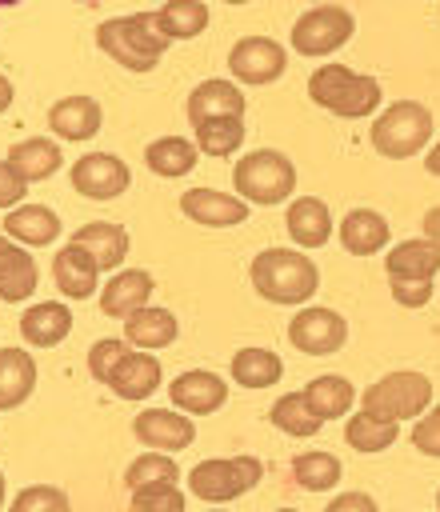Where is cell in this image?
Wrapping results in <instances>:
<instances>
[{"instance_id":"6da1fadb","label":"cell","mask_w":440,"mask_h":512,"mask_svg":"<svg viewBox=\"0 0 440 512\" xmlns=\"http://www.w3.org/2000/svg\"><path fill=\"white\" fill-rule=\"evenodd\" d=\"M252 288L268 300V304H308L312 292L320 288V272L312 264V256H304L300 248H264L252 256Z\"/></svg>"},{"instance_id":"7a4b0ae2","label":"cell","mask_w":440,"mask_h":512,"mask_svg":"<svg viewBox=\"0 0 440 512\" xmlns=\"http://www.w3.org/2000/svg\"><path fill=\"white\" fill-rule=\"evenodd\" d=\"M96 44L104 56H112L128 72H152L172 40L156 28V12H132V16L104 20L96 28Z\"/></svg>"},{"instance_id":"3957f363","label":"cell","mask_w":440,"mask_h":512,"mask_svg":"<svg viewBox=\"0 0 440 512\" xmlns=\"http://www.w3.org/2000/svg\"><path fill=\"white\" fill-rule=\"evenodd\" d=\"M308 96L312 104H320L340 120H364L380 108V80L360 76L348 64H320L308 76Z\"/></svg>"},{"instance_id":"277c9868","label":"cell","mask_w":440,"mask_h":512,"mask_svg":"<svg viewBox=\"0 0 440 512\" xmlns=\"http://www.w3.org/2000/svg\"><path fill=\"white\" fill-rule=\"evenodd\" d=\"M232 188L240 192V200L248 204H264V208H276L292 196L296 188V164L276 152V148H256V152H244L232 168Z\"/></svg>"},{"instance_id":"5b68a950","label":"cell","mask_w":440,"mask_h":512,"mask_svg":"<svg viewBox=\"0 0 440 512\" xmlns=\"http://www.w3.org/2000/svg\"><path fill=\"white\" fill-rule=\"evenodd\" d=\"M368 140L380 156L388 160H408L416 152H424V144L432 140V112L420 104V100H396L388 104L372 128H368Z\"/></svg>"},{"instance_id":"8992f818","label":"cell","mask_w":440,"mask_h":512,"mask_svg":"<svg viewBox=\"0 0 440 512\" xmlns=\"http://www.w3.org/2000/svg\"><path fill=\"white\" fill-rule=\"evenodd\" d=\"M360 404L388 420H420L432 404V380L424 372H388L364 388Z\"/></svg>"},{"instance_id":"52a82bcc","label":"cell","mask_w":440,"mask_h":512,"mask_svg":"<svg viewBox=\"0 0 440 512\" xmlns=\"http://www.w3.org/2000/svg\"><path fill=\"white\" fill-rule=\"evenodd\" d=\"M260 476H264V464L256 456H212L188 472V488L208 504H228L248 488H256Z\"/></svg>"},{"instance_id":"ba28073f","label":"cell","mask_w":440,"mask_h":512,"mask_svg":"<svg viewBox=\"0 0 440 512\" xmlns=\"http://www.w3.org/2000/svg\"><path fill=\"white\" fill-rule=\"evenodd\" d=\"M352 32H356V20H352L348 8H340V4H316V8H308V12L296 16L288 40H292V48L300 56H332L336 48H344L352 40Z\"/></svg>"},{"instance_id":"9c48e42d","label":"cell","mask_w":440,"mask_h":512,"mask_svg":"<svg viewBox=\"0 0 440 512\" xmlns=\"http://www.w3.org/2000/svg\"><path fill=\"white\" fill-rule=\"evenodd\" d=\"M288 340L304 356H332L348 340V320L324 304H308L288 320Z\"/></svg>"},{"instance_id":"30bf717a","label":"cell","mask_w":440,"mask_h":512,"mask_svg":"<svg viewBox=\"0 0 440 512\" xmlns=\"http://www.w3.org/2000/svg\"><path fill=\"white\" fill-rule=\"evenodd\" d=\"M288 68V52L284 44H276L272 36H240L228 52V72L232 80L248 84V88H260V84H272L280 80Z\"/></svg>"},{"instance_id":"8fae6325","label":"cell","mask_w":440,"mask_h":512,"mask_svg":"<svg viewBox=\"0 0 440 512\" xmlns=\"http://www.w3.org/2000/svg\"><path fill=\"white\" fill-rule=\"evenodd\" d=\"M132 432L144 448L152 452H184L192 440H196V424L188 412H172V408H144L132 416Z\"/></svg>"},{"instance_id":"7c38bea8","label":"cell","mask_w":440,"mask_h":512,"mask_svg":"<svg viewBox=\"0 0 440 512\" xmlns=\"http://www.w3.org/2000/svg\"><path fill=\"white\" fill-rule=\"evenodd\" d=\"M128 184H132V172L112 152H88L72 164V188L88 200H116L120 192H128Z\"/></svg>"},{"instance_id":"4fadbf2b","label":"cell","mask_w":440,"mask_h":512,"mask_svg":"<svg viewBox=\"0 0 440 512\" xmlns=\"http://www.w3.org/2000/svg\"><path fill=\"white\" fill-rule=\"evenodd\" d=\"M180 212L204 228H232L248 220V200L232 192H216V188H188L180 196Z\"/></svg>"},{"instance_id":"5bb4252c","label":"cell","mask_w":440,"mask_h":512,"mask_svg":"<svg viewBox=\"0 0 440 512\" xmlns=\"http://www.w3.org/2000/svg\"><path fill=\"white\" fill-rule=\"evenodd\" d=\"M168 396L188 416H208L228 400V384L208 368H188L168 384Z\"/></svg>"},{"instance_id":"9a60e30c","label":"cell","mask_w":440,"mask_h":512,"mask_svg":"<svg viewBox=\"0 0 440 512\" xmlns=\"http://www.w3.org/2000/svg\"><path fill=\"white\" fill-rule=\"evenodd\" d=\"M248 96L236 80H200L188 92V124H204V120H220V116H244Z\"/></svg>"},{"instance_id":"2e32d148","label":"cell","mask_w":440,"mask_h":512,"mask_svg":"<svg viewBox=\"0 0 440 512\" xmlns=\"http://www.w3.org/2000/svg\"><path fill=\"white\" fill-rule=\"evenodd\" d=\"M52 280L68 300H88L100 292V264L80 248V244H64L52 256Z\"/></svg>"},{"instance_id":"e0dca14e","label":"cell","mask_w":440,"mask_h":512,"mask_svg":"<svg viewBox=\"0 0 440 512\" xmlns=\"http://www.w3.org/2000/svg\"><path fill=\"white\" fill-rule=\"evenodd\" d=\"M152 272L144 268H120L112 272V280L100 288V312L104 316H116V320H128L132 312L148 308L152 300Z\"/></svg>"},{"instance_id":"ac0fdd59","label":"cell","mask_w":440,"mask_h":512,"mask_svg":"<svg viewBox=\"0 0 440 512\" xmlns=\"http://www.w3.org/2000/svg\"><path fill=\"white\" fill-rule=\"evenodd\" d=\"M284 228H288L292 244L300 252H308V248H320L332 240V212L320 196H296L284 212Z\"/></svg>"},{"instance_id":"d6986e66","label":"cell","mask_w":440,"mask_h":512,"mask_svg":"<svg viewBox=\"0 0 440 512\" xmlns=\"http://www.w3.org/2000/svg\"><path fill=\"white\" fill-rule=\"evenodd\" d=\"M72 244H80L96 264L100 272H120L124 256H128V232L112 220H92V224H80L72 232Z\"/></svg>"},{"instance_id":"ffe728a7","label":"cell","mask_w":440,"mask_h":512,"mask_svg":"<svg viewBox=\"0 0 440 512\" xmlns=\"http://www.w3.org/2000/svg\"><path fill=\"white\" fill-rule=\"evenodd\" d=\"M48 128L60 140H92L100 132V104L92 96H64L48 108Z\"/></svg>"},{"instance_id":"44dd1931","label":"cell","mask_w":440,"mask_h":512,"mask_svg":"<svg viewBox=\"0 0 440 512\" xmlns=\"http://www.w3.org/2000/svg\"><path fill=\"white\" fill-rule=\"evenodd\" d=\"M4 236H12L24 248H48L60 236V216L44 204H16L4 216Z\"/></svg>"},{"instance_id":"7402d4cb","label":"cell","mask_w":440,"mask_h":512,"mask_svg":"<svg viewBox=\"0 0 440 512\" xmlns=\"http://www.w3.org/2000/svg\"><path fill=\"white\" fill-rule=\"evenodd\" d=\"M160 380H164V368H160V360L152 356V352H128L124 360H120V368L112 372V380H108V388L120 396V400H148L156 388H160Z\"/></svg>"},{"instance_id":"603a6c76","label":"cell","mask_w":440,"mask_h":512,"mask_svg":"<svg viewBox=\"0 0 440 512\" xmlns=\"http://www.w3.org/2000/svg\"><path fill=\"white\" fill-rule=\"evenodd\" d=\"M176 336H180V320L168 308H156V304H148V308H140L124 320V340L140 352L168 348V344H176Z\"/></svg>"},{"instance_id":"cb8c5ba5","label":"cell","mask_w":440,"mask_h":512,"mask_svg":"<svg viewBox=\"0 0 440 512\" xmlns=\"http://www.w3.org/2000/svg\"><path fill=\"white\" fill-rule=\"evenodd\" d=\"M388 280H436L440 272V248L432 240H400L396 248H388L384 256Z\"/></svg>"},{"instance_id":"d4e9b609","label":"cell","mask_w":440,"mask_h":512,"mask_svg":"<svg viewBox=\"0 0 440 512\" xmlns=\"http://www.w3.org/2000/svg\"><path fill=\"white\" fill-rule=\"evenodd\" d=\"M72 332V312L56 300H40L20 316V336L32 348H56Z\"/></svg>"},{"instance_id":"484cf974","label":"cell","mask_w":440,"mask_h":512,"mask_svg":"<svg viewBox=\"0 0 440 512\" xmlns=\"http://www.w3.org/2000/svg\"><path fill=\"white\" fill-rule=\"evenodd\" d=\"M8 164H12L28 184H36V180L56 176L60 164H64V156H60V144H56V140H48V136H28V140H16V144L8 148Z\"/></svg>"},{"instance_id":"4316f807","label":"cell","mask_w":440,"mask_h":512,"mask_svg":"<svg viewBox=\"0 0 440 512\" xmlns=\"http://www.w3.org/2000/svg\"><path fill=\"white\" fill-rule=\"evenodd\" d=\"M388 220L372 208H352L344 220H340V244L344 252L352 256H372L380 248H388Z\"/></svg>"},{"instance_id":"83f0119b","label":"cell","mask_w":440,"mask_h":512,"mask_svg":"<svg viewBox=\"0 0 440 512\" xmlns=\"http://www.w3.org/2000/svg\"><path fill=\"white\" fill-rule=\"evenodd\" d=\"M36 388V360L24 348H0V412L20 408Z\"/></svg>"},{"instance_id":"f1b7e54d","label":"cell","mask_w":440,"mask_h":512,"mask_svg":"<svg viewBox=\"0 0 440 512\" xmlns=\"http://www.w3.org/2000/svg\"><path fill=\"white\" fill-rule=\"evenodd\" d=\"M196 156H200V148H196V140H188V136H160V140H152V144L144 148L148 172H156V176H164V180L188 176V172L196 168Z\"/></svg>"},{"instance_id":"f546056e","label":"cell","mask_w":440,"mask_h":512,"mask_svg":"<svg viewBox=\"0 0 440 512\" xmlns=\"http://www.w3.org/2000/svg\"><path fill=\"white\" fill-rule=\"evenodd\" d=\"M228 372L240 388H268V384H280L284 360L272 348H240V352H232Z\"/></svg>"},{"instance_id":"4dcf8cb0","label":"cell","mask_w":440,"mask_h":512,"mask_svg":"<svg viewBox=\"0 0 440 512\" xmlns=\"http://www.w3.org/2000/svg\"><path fill=\"white\" fill-rule=\"evenodd\" d=\"M396 436H400V424L388 420V416H376V412H368V408H360V412L348 416V424H344V440H348V448H356V452H384V448L396 444Z\"/></svg>"},{"instance_id":"1f68e13d","label":"cell","mask_w":440,"mask_h":512,"mask_svg":"<svg viewBox=\"0 0 440 512\" xmlns=\"http://www.w3.org/2000/svg\"><path fill=\"white\" fill-rule=\"evenodd\" d=\"M304 396H308V404H312V412L320 420H340V416H348V408L356 400V388H352V380L328 372V376L308 380L304 384Z\"/></svg>"},{"instance_id":"d6a6232c","label":"cell","mask_w":440,"mask_h":512,"mask_svg":"<svg viewBox=\"0 0 440 512\" xmlns=\"http://www.w3.org/2000/svg\"><path fill=\"white\" fill-rule=\"evenodd\" d=\"M156 28L168 40H192L208 28V4L204 0H164L156 12Z\"/></svg>"},{"instance_id":"836d02e7","label":"cell","mask_w":440,"mask_h":512,"mask_svg":"<svg viewBox=\"0 0 440 512\" xmlns=\"http://www.w3.org/2000/svg\"><path fill=\"white\" fill-rule=\"evenodd\" d=\"M268 420L280 428V432H288V436H316L320 432V416L312 412V404H308V396H304V388L300 392H284L272 408H268Z\"/></svg>"},{"instance_id":"e575fe53","label":"cell","mask_w":440,"mask_h":512,"mask_svg":"<svg viewBox=\"0 0 440 512\" xmlns=\"http://www.w3.org/2000/svg\"><path fill=\"white\" fill-rule=\"evenodd\" d=\"M240 144H244V116H220V120L196 124V148L212 160L236 156Z\"/></svg>"},{"instance_id":"d590c367","label":"cell","mask_w":440,"mask_h":512,"mask_svg":"<svg viewBox=\"0 0 440 512\" xmlns=\"http://www.w3.org/2000/svg\"><path fill=\"white\" fill-rule=\"evenodd\" d=\"M340 460L332 456V452H320V448H312V452H300L296 460H292V480L304 488V492H328L332 484H340Z\"/></svg>"},{"instance_id":"8d00e7d4","label":"cell","mask_w":440,"mask_h":512,"mask_svg":"<svg viewBox=\"0 0 440 512\" xmlns=\"http://www.w3.org/2000/svg\"><path fill=\"white\" fill-rule=\"evenodd\" d=\"M180 480V468L168 452H140L128 468H124V484L128 492H140V488H156V484H176Z\"/></svg>"},{"instance_id":"74e56055","label":"cell","mask_w":440,"mask_h":512,"mask_svg":"<svg viewBox=\"0 0 440 512\" xmlns=\"http://www.w3.org/2000/svg\"><path fill=\"white\" fill-rule=\"evenodd\" d=\"M8 512H72V504L56 484H28L12 496Z\"/></svg>"},{"instance_id":"f35d334b","label":"cell","mask_w":440,"mask_h":512,"mask_svg":"<svg viewBox=\"0 0 440 512\" xmlns=\"http://www.w3.org/2000/svg\"><path fill=\"white\" fill-rule=\"evenodd\" d=\"M128 352H132V344H128V340H116V336L96 340V344L88 348V372H92V380L108 384V380H112V372L120 368V360H124Z\"/></svg>"},{"instance_id":"ab89813d","label":"cell","mask_w":440,"mask_h":512,"mask_svg":"<svg viewBox=\"0 0 440 512\" xmlns=\"http://www.w3.org/2000/svg\"><path fill=\"white\" fill-rule=\"evenodd\" d=\"M132 512H184V492L180 484H156L132 492Z\"/></svg>"},{"instance_id":"60d3db41","label":"cell","mask_w":440,"mask_h":512,"mask_svg":"<svg viewBox=\"0 0 440 512\" xmlns=\"http://www.w3.org/2000/svg\"><path fill=\"white\" fill-rule=\"evenodd\" d=\"M36 292V260H24L20 268H12L8 276H0V300L4 304H20Z\"/></svg>"},{"instance_id":"b9f144b4","label":"cell","mask_w":440,"mask_h":512,"mask_svg":"<svg viewBox=\"0 0 440 512\" xmlns=\"http://www.w3.org/2000/svg\"><path fill=\"white\" fill-rule=\"evenodd\" d=\"M412 448L424 452V456H436V460H440V404L428 408V412L412 424Z\"/></svg>"},{"instance_id":"7bdbcfd3","label":"cell","mask_w":440,"mask_h":512,"mask_svg":"<svg viewBox=\"0 0 440 512\" xmlns=\"http://www.w3.org/2000/svg\"><path fill=\"white\" fill-rule=\"evenodd\" d=\"M436 284L432 280H392V300L400 308H424L432 300Z\"/></svg>"},{"instance_id":"ee69618b","label":"cell","mask_w":440,"mask_h":512,"mask_svg":"<svg viewBox=\"0 0 440 512\" xmlns=\"http://www.w3.org/2000/svg\"><path fill=\"white\" fill-rule=\"evenodd\" d=\"M24 192H28V180H24L8 160H0V208H4V212L16 208V204L24 200Z\"/></svg>"},{"instance_id":"f6af8a7d","label":"cell","mask_w":440,"mask_h":512,"mask_svg":"<svg viewBox=\"0 0 440 512\" xmlns=\"http://www.w3.org/2000/svg\"><path fill=\"white\" fill-rule=\"evenodd\" d=\"M324 512H380V508H376V500L368 492H340L336 500H328Z\"/></svg>"},{"instance_id":"bcb514c9","label":"cell","mask_w":440,"mask_h":512,"mask_svg":"<svg viewBox=\"0 0 440 512\" xmlns=\"http://www.w3.org/2000/svg\"><path fill=\"white\" fill-rule=\"evenodd\" d=\"M24 260H32V256L24 252V244H16L12 236H4V232H0V276H8L12 268H20Z\"/></svg>"},{"instance_id":"7dc6e473","label":"cell","mask_w":440,"mask_h":512,"mask_svg":"<svg viewBox=\"0 0 440 512\" xmlns=\"http://www.w3.org/2000/svg\"><path fill=\"white\" fill-rule=\"evenodd\" d=\"M424 240H432L440 248V204L424 212Z\"/></svg>"},{"instance_id":"c3c4849f","label":"cell","mask_w":440,"mask_h":512,"mask_svg":"<svg viewBox=\"0 0 440 512\" xmlns=\"http://www.w3.org/2000/svg\"><path fill=\"white\" fill-rule=\"evenodd\" d=\"M12 100H16V88H12V80L0 72V112H8V108H12Z\"/></svg>"},{"instance_id":"681fc988","label":"cell","mask_w":440,"mask_h":512,"mask_svg":"<svg viewBox=\"0 0 440 512\" xmlns=\"http://www.w3.org/2000/svg\"><path fill=\"white\" fill-rule=\"evenodd\" d=\"M424 168H428L432 176H440V140H436V148L428 152V160H424Z\"/></svg>"},{"instance_id":"f907efd6","label":"cell","mask_w":440,"mask_h":512,"mask_svg":"<svg viewBox=\"0 0 440 512\" xmlns=\"http://www.w3.org/2000/svg\"><path fill=\"white\" fill-rule=\"evenodd\" d=\"M0 508H4V472H0Z\"/></svg>"},{"instance_id":"816d5d0a","label":"cell","mask_w":440,"mask_h":512,"mask_svg":"<svg viewBox=\"0 0 440 512\" xmlns=\"http://www.w3.org/2000/svg\"><path fill=\"white\" fill-rule=\"evenodd\" d=\"M224 4H248V0H224Z\"/></svg>"},{"instance_id":"f5cc1de1","label":"cell","mask_w":440,"mask_h":512,"mask_svg":"<svg viewBox=\"0 0 440 512\" xmlns=\"http://www.w3.org/2000/svg\"><path fill=\"white\" fill-rule=\"evenodd\" d=\"M276 512H296V508H276Z\"/></svg>"},{"instance_id":"db71d44e","label":"cell","mask_w":440,"mask_h":512,"mask_svg":"<svg viewBox=\"0 0 440 512\" xmlns=\"http://www.w3.org/2000/svg\"><path fill=\"white\" fill-rule=\"evenodd\" d=\"M436 508H440V488H436Z\"/></svg>"},{"instance_id":"11a10c76","label":"cell","mask_w":440,"mask_h":512,"mask_svg":"<svg viewBox=\"0 0 440 512\" xmlns=\"http://www.w3.org/2000/svg\"><path fill=\"white\" fill-rule=\"evenodd\" d=\"M208 512H224V508H208Z\"/></svg>"}]
</instances>
